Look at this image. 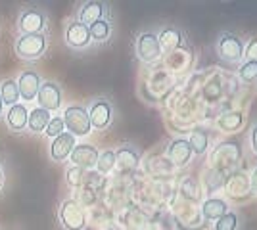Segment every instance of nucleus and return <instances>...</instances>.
<instances>
[{
    "instance_id": "obj_1",
    "label": "nucleus",
    "mask_w": 257,
    "mask_h": 230,
    "mask_svg": "<svg viewBox=\"0 0 257 230\" xmlns=\"http://www.w3.org/2000/svg\"><path fill=\"white\" fill-rule=\"evenodd\" d=\"M215 54L226 64H242L244 58V41L236 33L223 31L217 37L215 43Z\"/></svg>"
},
{
    "instance_id": "obj_2",
    "label": "nucleus",
    "mask_w": 257,
    "mask_h": 230,
    "mask_svg": "<svg viewBox=\"0 0 257 230\" xmlns=\"http://www.w3.org/2000/svg\"><path fill=\"white\" fill-rule=\"evenodd\" d=\"M135 50H137V56H139L142 64H156L163 54V48L158 41V35L154 31H142L137 37Z\"/></svg>"
},
{
    "instance_id": "obj_3",
    "label": "nucleus",
    "mask_w": 257,
    "mask_h": 230,
    "mask_svg": "<svg viewBox=\"0 0 257 230\" xmlns=\"http://www.w3.org/2000/svg\"><path fill=\"white\" fill-rule=\"evenodd\" d=\"M60 222L65 230H85L86 215L85 209L77 199H65L60 205Z\"/></svg>"
},
{
    "instance_id": "obj_4",
    "label": "nucleus",
    "mask_w": 257,
    "mask_h": 230,
    "mask_svg": "<svg viewBox=\"0 0 257 230\" xmlns=\"http://www.w3.org/2000/svg\"><path fill=\"white\" fill-rule=\"evenodd\" d=\"M64 125L73 136H86L90 132V119H88V111L83 106H69L64 111Z\"/></svg>"
},
{
    "instance_id": "obj_5",
    "label": "nucleus",
    "mask_w": 257,
    "mask_h": 230,
    "mask_svg": "<svg viewBox=\"0 0 257 230\" xmlns=\"http://www.w3.org/2000/svg\"><path fill=\"white\" fill-rule=\"evenodd\" d=\"M46 50V35H22L16 43V52L23 60H37Z\"/></svg>"
},
{
    "instance_id": "obj_6",
    "label": "nucleus",
    "mask_w": 257,
    "mask_h": 230,
    "mask_svg": "<svg viewBox=\"0 0 257 230\" xmlns=\"http://www.w3.org/2000/svg\"><path fill=\"white\" fill-rule=\"evenodd\" d=\"M240 159V148L238 144H219L217 150L211 155V161H213V169L219 171L221 175H225L228 171L234 169V165Z\"/></svg>"
},
{
    "instance_id": "obj_7",
    "label": "nucleus",
    "mask_w": 257,
    "mask_h": 230,
    "mask_svg": "<svg viewBox=\"0 0 257 230\" xmlns=\"http://www.w3.org/2000/svg\"><path fill=\"white\" fill-rule=\"evenodd\" d=\"M88 119H90V127H94L96 131H104L111 125L113 119V108L111 102L107 98H96L90 108H88Z\"/></svg>"
},
{
    "instance_id": "obj_8",
    "label": "nucleus",
    "mask_w": 257,
    "mask_h": 230,
    "mask_svg": "<svg viewBox=\"0 0 257 230\" xmlns=\"http://www.w3.org/2000/svg\"><path fill=\"white\" fill-rule=\"evenodd\" d=\"M37 102H39V108H43L46 111L60 110V106H62V88H60V85H56L52 81L41 83Z\"/></svg>"
},
{
    "instance_id": "obj_9",
    "label": "nucleus",
    "mask_w": 257,
    "mask_h": 230,
    "mask_svg": "<svg viewBox=\"0 0 257 230\" xmlns=\"http://www.w3.org/2000/svg\"><path fill=\"white\" fill-rule=\"evenodd\" d=\"M192 146L188 142V138H173L169 146H167V159L171 161L175 167H184L190 163L192 159Z\"/></svg>"
},
{
    "instance_id": "obj_10",
    "label": "nucleus",
    "mask_w": 257,
    "mask_h": 230,
    "mask_svg": "<svg viewBox=\"0 0 257 230\" xmlns=\"http://www.w3.org/2000/svg\"><path fill=\"white\" fill-rule=\"evenodd\" d=\"M140 163V153L135 146L131 144H125L115 150V167L121 175H127V173H133L137 171V167Z\"/></svg>"
},
{
    "instance_id": "obj_11",
    "label": "nucleus",
    "mask_w": 257,
    "mask_h": 230,
    "mask_svg": "<svg viewBox=\"0 0 257 230\" xmlns=\"http://www.w3.org/2000/svg\"><path fill=\"white\" fill-rule=\"evenodd\" d=\"M98 150L92 144H77L71 152V161L79 169H92L98 163Z\"/></svg>"
},
{
    "instance_id": "obj_12",
    "label": "nucleus",
    "mask_w": 257,
    "mask_h": 230,
    "mask_svg": "<svg viewBox=\"0 0 257 230\" xmlns=\"http://www.w3.org/2000/svg\"><path fill=\"white\" fill-rule=\"evenodd\" d=\"M107 4L104 2H98V0H90V2H85L79 10V22L90 27L92 23L100 22V20H106L107 16Z\"/></svg>"
},
{
    "instance_id": "obj_13",
    "label": "nucleus",
    "mask_w": 257,
    "mask_h": 230,
    "mask_svg": "<svg viewBox=\"0 0 257 230\" xmlns=\"http://www.w3.org/2000/svg\"><path fill=\"white\" fill-rule=\"evenodd\" d=\"M46 27V18L41 10H25L20 18V29L23 31V35H39L44 31Z\"/></svg>"
},
{
    "instance_id": "obj_14",
    "label": "nucleus",
    "mask_w": 257,
    "mask_h": 230,
    "mask_svg": "<svg viewBox=\"0 0 257 230\" xmlns=\"http://www.w3.org/2000/svg\"><path fill=\"white\" fill-rule=\"evenodd\" d=\"M65 43L69 44L71 48H86L90 44V33L88 27L75 20L67 25L65 29Z\"/></svg>"
},
{
    "instance_id": "obj_15",
    "label": "nucleus",
    "mask_w": 257,
    "mask_h": 230,
    "mask_svg": "<svg viewBox=\"0 0 257 230\" xmlns=\"http://www.w3.org/2000/svg\"><path fill=\"white\" fill-rule=\"evenodd\" d=\"M75 136L69 132H62L60 136L54 138L52 146H50V157L54 161H64L65 157H69L73 148H75Z\"/></svg>"
},
{
    "instance_id": "obj_16",
    "label": "nucleus",
    "mask_w": 257,
    "mask_h": 230,
    "mask_svg": "<svg viewBox=\"0 0 257 230\" xmlns=\"http://www.w3.org/2000/svg\"><path fill=\"white\" fill-rule=\"evenodd\" d=\"M39 88H41V77L31 69L23 71L18 79V90L23 100H35L39 94Z\"/></svg>"
},
{
    "instance_id": "obj_17",
    "label": "nucleus",
    "mask_w": 257,
    "mask_h": 230,
    "mask_svg": "<svg viewBox=\"0 0 257 230\" xmlns=\"http://www.w3.org/2000/svg\"><path fill=\"white\" fill-rule=\"evenodd\" d=\"M158 41H160L161 48H167V50H177L186 44V39H184V33H182L179 27L175 25H167L161 29V33L158 35Z\"/></svg>"
},
{
    "instance_id": "obj_18",
    "label": "nucleus",
    "mask_w": 257,
    "mask_h": 230,
    "mask_svg": "<svg viewBox=\"0 0 257 230\" xmlns=\"http://www.w3.org/2000/svg\"><path fill=\"white\" fill-rule=\"evenodd\" d=\"M226 190H228V196L236 197V199H242L251 194V186H249V176L244 173H232L228 182H226Z\"/></svg>"
},
{
    "instance_id": "obj_19",
    "label": "nucleus",
    "mask_w": 257,
    "mask_h": 230,
    "mask_svg": "<svg viewBox=\"0 0 257 230\" xmlns=\"http://www.w3.org/2000/svg\"><path fill=\"white\" fill-rule=\"evenodd\" d=\"M202 217L205 220H217L228 213V203L223 197H207L202 203Z\"/></svg>"
},
{
    "instance_id": "obj_20",
    "label": "nucleus",
    "mask_w": 257,
    "mask_h": 230,
    "mask_svg": "<svg viewBox=\"0 0 257 230\" xmlns=\"http://www.w3.org/2000/svg\"><path fill=\"white\" fill-rule=\"evenodd\" d=\"M27 117H29V111L23 104H14L8 110V115H6V121L10 125L12 131H23L27 127Z\"/></svg>"
},
{
    "instance_id": "obj_21",
    "label": "nucleus",
    "mask_w": 257,
    "mask_h": 230,
    "mask_svg": "<svg viewBox=\"0 0 257 230\" xmlns=\"http://www.w3.org/2000/svg\"><path fill=\"white\" fill-rule=\"evenodd\" d=\"M50 119H52L50 111L43 110V108H35V110H31L29 117H27V127L33 132H43L46 129V125L50 123Z\"/></svg>"
},
{
    "instance_id": "obj_22",
    "label": "nucleus",
    "mask_w": 257,
    "mask_h": 230,
    "mask_svg": "<svg viewBox=\"0 0 257 230\" xmlns=\"http://www.w3.org/2000/svg\"><path fill=\"white\" fill-rule=\"evenodd\" d=\"M242 123H244V115H242L240 111H228V113L219 115L217 127L225 132H234L242 127Z\"/></svg>"
},
{
    "instance_id": "obj_23",
    "label": "nucleus",
    "mask_w": 257,
    "mask_h": 230,
    "mask_svg": "<svg viewBox=\"0 0 257 230\" xmlns=\"http://www.w3.org/2000/svg\"><path fill=\"white\" fill-rule=\"evenodd\" d=\"M88 33H90V41L106 43L107 39L111 37V22L109 20H100V22L92 23L88 27Z\"/></svg>"
},
{
    "instance_id": "obj_24",
    "label": "nucleus",
    "mask_w": 257,
    "mask_h": 230,
    "mask_svg": "<svg viewBox=\"0 0 257 230\" xmlns=\"http://www.w3.org/2000/svg\"><path fill=\"white\" fill-rule=\"evenodd\" d=\"M188 142L192 146V152L196 155H204L209 148V134L204 131V129H196V131L190 132V138Z\"/></svg>"
},
{
    "instance_id": "obj_25",
    "label": "nucleus",
    "mask_w": 257,
    "mask_h": 230,
    "mask_svg": "<svg viewBox=\"0 0 257 230\" xmlns=\"http://www.w3.org/2000/svg\"><path fill=\"white\" fill-rule=\"evenodd\" d=\"M181 196L184 197V199H188V201H200V199H202V188H200L196 178L188 176V178L182 180Z\"/></svg>"
},
{
    "instance_id": "obj_26",
    "label": "nucleus",
    "mask_w": 257,
    "mask_h": 230,
    "mask_svg": "<svg viewBox=\"0 0 257 230\" xmlns=\"http://www.w3.org/2000/svg\"><path fill=\"white\" fill-rule=\"evenodd\" d=\"M0 98H2L4 104H8V106L18 104V100H20V90H18V83H16L14 79H8V81H4V83L0 85Z\"/></svg>"
},
{
    "instance_id": "obj_27",
    "label": "nucleus",
    "mask_w": 257,
    "mask_h": 230,
    "mask_svg": "<svg viewBox=\"0 0 257 230\" xmlns=\"http://www.w3.org/2000/svg\"><path fill=\"white\" fill-rule=\"evenodd\" d=\"M205 190H207V194H213L217 190H221V188L225 186V175H221L219 171H215L213 167L205 173Z\"/></svg>"
},
{
    "instance_id": "obj_28",
    "label": "nucleus",
    "mask_w": 257,
    "mask_h": 230,
    "mask_svg": "<svg viewBox=\"0 0 257 230\" xmlns=\"http://www.w3.org/2000/svg\"><path fill=\"white\" fill-rule=\"evenodd\" d=\"M96 167H98V173H102V175L111 173L115 169V152L113 150H106V152L100 153Z\"/></svg>"
},
{
    "instance_id": "obj_29",
    "label": "nucleus",
    "mask_w": 257,
    "mask_h": 230,
    "mask_svg": "<svg viewBox=\"0 0 257 230\" xmlns=\"http://www.w3.org/2000/svg\"><path fill=\"white\" fill-rule=\"evenodd\" d=\"M238 77L244 83H257V60L242 62L240 67H238Z\"/></svg>"
},
{
    "instance_id": "obj_30",
    "label": "nucleus",
    "mask_w": 257,
    "mask_h": 230,
    "mask_svg": "<svg viewBox=\"0 0 257 230\" xmlns=\"http://www.w3.org/2000/svg\"><path fill=\"white\" fill-rule=\"evenodd\" d=\"M213 230H238V215L232 213V211H228L221 219L215 220Z\"/></svg>"
},
{
    "instance_id": "obj_31",
    "label": "nucleus",
    "mask_w": 257,
    "mask_h": 230,
    "mask_svg": "<svg viewBox=\"0 0 257 230\" xmlns=\"http://www.w3.org/2000/svg\"><path fill=\"white\" fill-rule=\"evenodd\" d=\"M83 182H85V169H79L75 165L69 167V169H67V184L77 188V186H81Z\"/></svg>"
},
{
    "instance_id": "obj_32",
    "label": "nucleus",
    "mask_w": 257,
    "mask_h": 230,
    "mask_svg": "<svg viewBox=\"0 0 257 230\" xmlns=\"http://www.w3.org/2000/svg\"><path fill=\"white\" fill-rule=\"evenodd\" d=\"M64 129H65V125H64V119L62 117H52L50 119V123L46 125V134L48 136H52V138H56V136H60L62 132H64Z\"/></svg>"
},
{
    "instance_id": "obj_33",
    "label": "nucleus",
    "mask_w": 257,
    "mask_h": 230,
    "mask_svg": "<svg viewBox=\"0 0 257 230\" xmlns=\"http://www.w3.org/2000/svg\"><path fill=\"white\" fill-rule=\"evenodd\" d=\"M257 60V37L255 39H249V43L244 44V58L242 62H251Z\"/></svg>"
},
{
    "instance_id": "obj_34",
    "label": "nucleus",
    "mask_w": 257,
    "mask_h": 230,
    "mask_svg": "<svg viewBox=\"0 0 257 230\" xmlns=\"http://www.w3.org/2000/svg\"><path fill=\"white\" fill-rule=\"evenodd\" d=\"M249 146H251V152L257 155V123L251 125V131H249Z\"/></svg>"
},
{
    "instance_id": "obj_35",
    "label": "nucleus",
    "mask_w": 257,
    "mask_h": 230,
    "mask_svg": "<svg viewBox=\"0 0 257 230\" xmlns=\"http://www.w3.org/2000/svg\"><path fill=\"white\" fill-rule=\"evenodd\" d=\"M249 186H251V192L257 194V167L251 171V175H249Z\"/></svg>"
},
{
    "instance_id": "obj_36",
    "label": "nucleus",
    "mask_w": 257,
    "mask_h": 230,
    "mask_svg": "<svg viewBox=\"0 0 257 230\" xmlns=\"http://www.w3.org/2000/svg\"><path fill=\"white\" fill-rule=\"evenodd\" d=\"M2 110H4V102H2V98H0V115H2Z\"/></svg>"
},
{
    "instance_id": "obj_37",
    "label": "nucleus",
    "mask_w": 257,
    "mask_h": 230,
    "mask_svg": "<svg viewBox=\"0 0 257 230\" xmlns=\"http://www.w3.org/2000/svg\"><path fill=\"white\" fill-rule=\"evenodd\" d=\"M2 180H4V175H2V169H0V188H2Z\"/></svg>"
}]
</instances>
